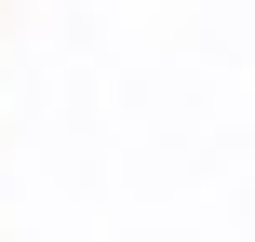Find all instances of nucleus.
Segmentation results:
<instances>
[]
</instances>
